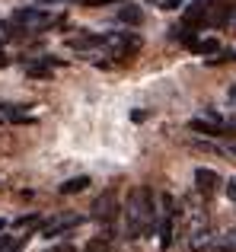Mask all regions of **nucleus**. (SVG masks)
I'll list each match as a JSON object with an SVG mask.
<instances>
[{
	"mask_svg": "<svg viewBox=\"0 0 236 252\" xmlns=\"http://www.w3.org/2000/svg\"><path fill=\"white\" fill-rule=\"evenodd\" d=\"M93 217H96L99 223H106V227L118 217V198H115V191H112V189L102 191V195L96 198V204H93Z\"/></svg>",
	"mask_w": 236,
	"mask_h": 252,
	"instance_id": "20e7f679",
	"label": "nucleus"
},
{
	"mask_svg": "<svg viewBox=\"0 0 236 252\" xmlns=\"http://www.w3.org/2000/svg\"><path fill=\"white\" fill-rule=\"evenodd\" d=\"M83 6H106V3H118V0H80Z\"/></svg>",
	"mask_w": 236,
	"mask_h": 252,
	"instance_id": "a211bd4d",
	"label": "nucleus"
},
{
	"mask_svg": "<svg viewBox=\"0 0 236 252\" xmlns=\"http://www.w3.org/2000/svg\"><path fill=\"white\" fill-rule=\"evenodd\" d=\"M83 223L80 214H61V217H51L48 223H42V236L45 240H58V236L70 233V230H77Z\"/></svg>",
	"mask_w": 236,
	"mask_h": 252,
	"instance_id": "7ed1b4c3",
	"label": "nucleus"
},
{
	"mask_svg": "<svg viewBox=\"0 0 236 252\" xmlns=\"http://www.w3.org/2000/svg\"><path fill=\"white\" fill-rule=\"evenodd\" d=\"M124 230L131 240L147 236L156 230V195L150 185H137L131 189L128 204H124Z\"/></svg>",
	"mask_w": 236,
	"mask_h": 252,
	"instance_id": "f257e3e1",
	"label": "nucleus"
},
{
	"mask_svg": "<svg viewBox=\"0 0 236 252\" xmlns=\"http://www.w3.org/2000/svg\"><path fill=\"white\" fill-rule=\"evenodd\" d=\"M118 23L121 26H141L144 23V10L137 3H121L118 6Z\"/></svg>",
	"mask_w": 236,
	"mask_h": 252,
	"instance_id": "9d476101",
	"label": "nucleus"
},
{
	"mask_svg": "<svg viewBox=\"0 0 236 252\" xmlns=\"http://www.w3.org/2000/svg\"><path fill=\"white\" fill-rule=\"evenodd\" d=\"M188 131L205 134V137H217V134H224V125H217V122H211V118L198 115V118H192V122H188Z\"/></svg>",
	"mask_w": 236,
	"mask_h": 252,
	"instance_id": "6e6552de",
	"label": "nucleus"
},
{
	"mask_svg": "<svg viewBox=\"0 0 236 252\" xmlns=\"http://www.w3.org/2000/svg\"><path fill=\"white\" fill-rule=\"evenodd\" d=\"M16 227H19V230H32V227H42V217H38V214L19 217V220H16Z\"/></svg>",
	"mask_w": 236,
	"mask_h": 252,
	"instance_id": "dca6fc26",
	"label": "nucleus"
},
{
	"mask_svg": "<svg viewBox=\"0 0 236 252\" xmlns=\"http://www.w3.org/2000/svg\"><path fill=\"white\" fill-rule=\"evenodd\" d=\"M192 51H195V55H217L220 42H217V38H198V42L192 45Z\"/></svg>",
	"mask_w": 236,
	"mask_h": 252,
	"instance_id": "ddd939ff",
	"label": "nucleus"
},
{
	"mask_svg": "<svg viewBox=\"0 0 236 252\" xmlns=\"http://www.w3.org/2000/svg\"><path fill=\"white\" fill-rule=\"evenodd\" d=\"M48 252H77L74 246H70V243H61V246H51Z\"/></svg>",
	"mask_w": 236,
	"mask_h": 252,
	"instance_id": "412c9836",
	"label": "nucleus"
},
{
	"mask_svg": "<svg viewBox=\"0 0 236 252\" xmlns=\"http://www.w3.org/2000/svg\"><path fill=\"white\" fill-rule=\"evenodd\" d=\"M141 48V35H134V32H109L106 35V51L109 55H134V51Z\"/></svg>",
	"mask_w": 236,
	"mask_h": 252,
	"instance_id": "f03ea898",
	"label": "nucleus"
},
{
	"mask_svg": "<svg viewBox=\"0 0 236 252\" xmlns=\"http://www.w3.org/2000/svg\"><path fill=\"white\" fill-rule=\"evenodd\" d=\"M227 198L236 204V179H230V182H227Z\"/></svg>",
	"mask_w": 236,
	"mask_h": 252,
	"instance_id": "6ab92c4d",
	"label": "nucleus"
},
{
	"mask_svg": "<svg viewBox=\"0 0 236 252\" xmlns=\"http://www.w3.org/2000/svg\"><path fill=\"white\" fill-rule=\"evenodd\" d=\"M67 48L80 51V55H87V51H96V48H106V35H74L67 38Z\"/></svg>",
	"mask_w": 236,
	"mask_h": 252,
	"instance_id": "0eeeda50",
	"label": "nucleus"
},
{
	"mask_svg": "<svg viewBox=\"0 0 236 252\" xmlns=\"http://www.w3.org/2000/svg\"><path fill=\"white\" fill-rule=\"evenodd\" d=\"M217 182H220V176L214 169H207V166L195 169V189H198L201 195H214V191H217Z\"/></svg>",
	"mask_w": 236,
	"mask_h": 252,
	"instance_id": "423d86ee",
	"label": "nucleus"
},
{
	"mask_svg": "<svg viewBox=\"0 0 236 252\" xmlns=\"http://www.w3.org/2000/svg\"><path fill=\"white\" fill-rule=\"evenodd\" d=\"M201 115H205V118H211V122H217V125H224V118H220V112H214V109H205Z\"/></svg>",
	"mask_w": 236,
	"mask_h": 252,
	"instance_id": "f3484780",
	"label": "nucleus"
},
{
	"mask_svg": "<svg viewBox=\"0 0 236 252\" xmlns=\"http://www.w3.org/2000/svg\"><path fill=\"white\" fill-rule=\"evenodd\" d=\"M3 230H6V220H3V217H0V233H3Z\"/></svg>",
	"mask_w": 236,
	"mask_h": 252,
	"instance_id": "5701e85b",
	"label": "nucleus"
},
{
	"mask_svg": "<svg viewBox=\"0 0 236 252\" xmlns=\"http://www.w3.org/2000/svg\"><path fill=\"white\" fill-rule=\"evenodd\" d=\"M6 64H10V58H6L3 51H0V67H6Z\"/></svg>",
	"mask_w": 236,
	"mask_h": 252,
	"instance_id": "4be33fe9",
	"label": "nucleus"
},
{
	"mask_svg": "<svg viewBox=\"0 0 236 252\" xmlns=\"http://www.w3.org/2000/svg\"><path fill=\"white\" fill-rule=\"evenodd\" d=\"M0 125H3V118H0Z\"/></svg>",
	"mask_w": 236,
	"mask_h": 252,
	"instance_id": "a878e982",
	"label": "nucleus"
},
{
	"mask_svg": "<svg viewBox=\"0 0 236 252\" xmlns=\"http://www.w3.org/2000/svg\"><path fill=\"white\" fill-rule=\"evenodd\" d=\"M211 246H214V236H211L207 227H198L192 236H188V249L192 252H211Z\"/></svg>",
	"mask_w": 236,
	"mask_h": 252,
	"instance_id": "1a4fd4ad",
	"label": "nucleus"
},
{
	"mask_svg": "<svg viewBox=\"0 0 236 252\" xmlns=\"http://www.w3.org/2000/svg\"><path fill=\"white\" fill-rule=\"evenodd\" d=\"M89 189V176H74V179H67V182H61V195H80V191H87Z\"/></svg>",
	"mask_w": 236,
	"mask_h": 252,
	"instance_id": "f8f14e48",
	"label": "nucleus"
},
{
	"mask_svg": "<svg viewBox=\"0 0 236 252\" xmlns=\"http://www.w3.org/2000/svg\"><path fill=\"white\" fill-rule=\"evenodd\" d=\"M211 252H236V240H233V233L217 236V240H214V246H211Z\"/></svg>",
	"mask_w": 236,
	"mask_h": 252,
	"instance_id": "4468645a",
	"label": "nucleus"
},
{
	"mask_svg": "<svg viewBox=\"0 0 236 252\" xmlns=\"http://www.w3.org/2000/svg\"><path fill=\"white\" fill-rule=\"evenodd\" d=\"M230 233H233V240H236V230H230Z\"/></svg>",
	"mask_w": 236,
	"mask_h": 252,
	"instance_id": "393cba45",
	"label": "nucleus"
},
{
	"mask_svg": "<svg viewBox=\"0 0 236 252\" xmlns=\"http://www.w3.org/2000/svg\"><path fill=\"white\" fill-rule=\"evenodd\" d=\"M23 240H13V236H3L0 233V252H19Z\"/></svg>",
	"mask_w": 236,
	"mask_h": 252,
	"instance_id": "2eb2a0df",
	"label": "nucleus"
},
{
	"mask_svg": "<svg viewBox=\"0 0 236 252\" xmlns=\"http://www.w3.org/2000/svg\"><path fill=\"white\" fill-rule=\"evenodd\" d=\"M163 10H179V6H182V0H163Z\"/></svg>",
	"mask_w": 236,
	"mask_h": 252,
	"instance_id": "aec40b11",
	"label": "nucleus"
},
{
	"mask_svg": "<svg viewBox=\"0 0 236 252\" xmlns=\"http://www.w3.org/2000/svg\"><path fill=\"white\" fill-rule=\"evenodd\" d=\"M173 233H176V211L173 214H163V220H160V246L163 249L173 246Z\"/></svg>",
	"mask_w": 236,
	"mask_h": 252,
	"instance_id": "9b49d317",
	"label": "nucleus"
},
{
	"mask_svg": "<svg viewBox=\"0 0 236 252\" xmlns=\"http://www.w3.org/2000/svg\"><path fill=\"white\" fill-rule=\"evenodd\" d=\"M230 23H233V26H236V10H233V19H230Z\"/></svg>",
	"mask_w": 236,
	"mask_h": 252,
	"instance_id": "b1692460",
	"label": "nucleus"
},
{
	"mask_svg": "<svg viewBox=\"0 0 236 252\" xmlns=\"http://www.w3.org/2000/svg\"><path fill=\"white\" fill-rule=\"evenodd\" d=\"M55 67H61V61H55V58H38V61H26L23 64L26 77H32V80H51Z\"/></svg>",
	"mask_w": 236,
	"mask_h": 252,
	"instance_id": "39448f33",
	"label": "nucleus"
}]
</instances>
